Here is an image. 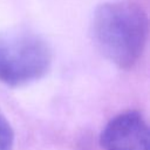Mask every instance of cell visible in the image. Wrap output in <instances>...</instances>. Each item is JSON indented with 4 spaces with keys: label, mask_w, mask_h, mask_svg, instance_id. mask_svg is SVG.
<instances>
[{
    "label": "cell",
    "mask_w": 150,
    "mask_h": 150,
    "mask_svg": "<svg viewBox=\"0 0 150 150\" xmlns=\"http://www.w3.org/2000/svg\"><path fill=\"white\" fill-rule=\"evenodd\" d=\"M52 64V50L38 34L22 29L0 33V82L25 86L41 79Z\"/></svg>",
    "instance_id": "cell-2"
},
{
    "label": "cell",
    "mask_w": 150,
    "mask_h": 150,
    "mask_svg": "<svg viewBox=\"0 0 150 150\" xmlns=\"http://www.w3.org/2000/svg\"><path fill=\"white\" fill-rule=\"evenodd\" d=\"M14 132L11 123L0 110V150H13Z\"/></svg>",
    "instance_id": "cell-4"
},
{
    "label": "cell",
    "mask_w": 150,
    "mask_h": 150,
    "mask_svg": "<svg viewBox=\"0 0 150 150\" xmlns=\"http://www.w3.org/2000/svg\"><path fill=\"white\" fill-rule=\"evenodd\" d=\"M149 128L137 111H125L104 127L100 142L104 150H150Z\"/></svg>",
    "instance_id": "cell-3"
},
{
    "label": "cell",
    "mask_w": 150,
    "mask_h": 150,
    "mask_svg": "<svg viewBox=\"0 0 150 150\" xmlns=\"http://www.w3.org/2000/svg\"><path fill=\"white\" fill-rule=\"evenodd\" d=\"M90 34L101 54L120 68H131L141 57L148 39V18L132 2L100 5L91 18Z\"/></svg>",
    "instance_id": "cell-1"
}]
</instances>
